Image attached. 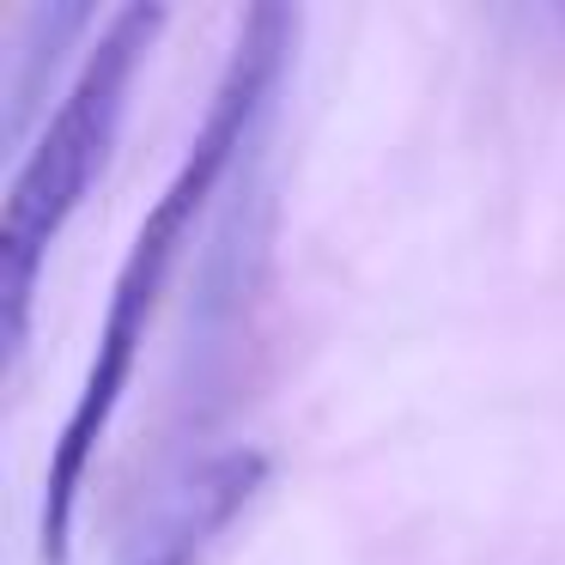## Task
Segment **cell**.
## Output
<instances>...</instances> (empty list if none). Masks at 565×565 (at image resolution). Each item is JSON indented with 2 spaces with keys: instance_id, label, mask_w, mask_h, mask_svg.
I'll return each instance as SVG.
<instances>
[{
  "instance_id": "1",
  "label": "cell",
  "mask_w": 565,
  "mask_h": 565,
  "mask_svg": "<svg viewBox=\"0 0 565 565\" xmlns=\"http://www.w3.org/2000/svg\"><path fill=\"white\" fill-rule=\"evenodd\" d=\"M292 50V13L286 7H249L244 31H237V50L225 62L220 86L207 98V116H201L195 140H189L177 177L164 183V195L147 207L135 244L122 256V274L110 286V310H104L98 347H92L86 383L74 395V414H67L62 438L50 450V468H43V559L67 565V541H74V516H79V487H86V468L98 456V444L110 438L116 407L128 395V377H135L140 341H147L152 317H159V298L171 286L177 262H183L189 237H195L201 213H207L220 177L232 171V159L244 152V140L256 135L262 110L274 98V79H280V62Z\"/></svg>"
},
{
  "instance_id": "2",
  "label": "cell",
  "mask_w": 565,
  "mask_h": 565,
  "mask_svg": "<svg viewBox=\"0 0 565 565\" xmlns=\"http://www.w3.org/2000/svg\"><path fill=\"white\" fill-rule=\"evenodd\" d=\"M159 31H164V7L110 13L86 67L74 74L67 98L55 104V116L31 140L13 189H7V213H0V334H7V365H19V353H25L31 292H38L43 256L55 249L62 225L74 220L79 201L98 183L104 159L116 147V128L128 116V86H135Z\"/></svg>"
},
{
  "instance_id": "3",
  "label": "cell",
  "mask_w": 565,
  "mask_h": 565,
  "mask_svg": "<svg viewBox=\"0 0 565 565\" xmlns=\"http://www.w3.org/2000/svg\"><path fill=\"white\" fill-rule=\"evenodd\" d=\"M256 487H262V456H249V450L244 456H220L213 468H201L195 487L183 492L177 516L159 529V541H152V553L140 565H195L201 547L244 511Z\"/></svg>"
}]
</instances>
